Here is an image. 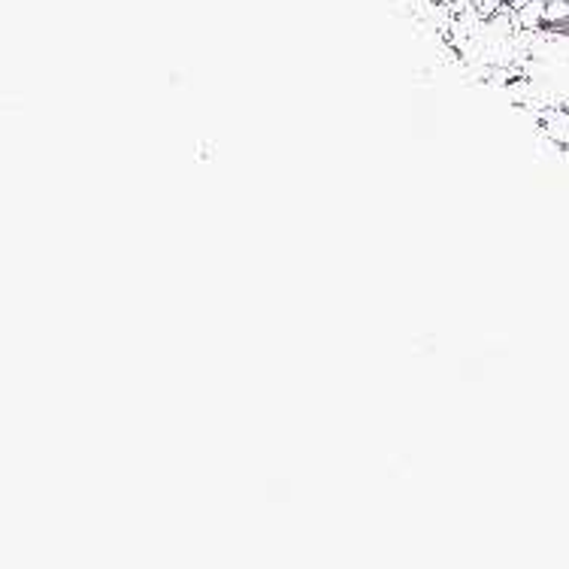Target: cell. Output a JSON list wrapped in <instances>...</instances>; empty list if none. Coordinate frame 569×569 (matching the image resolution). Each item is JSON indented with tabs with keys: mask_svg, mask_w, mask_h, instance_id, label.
Listing matches in <instances>:
<instances>
[{
	"mask_svg": "<svg viewBox=\"0 0 569 569\" xmlns=\"http://www.w3.org/2000/svg\"><path fill=\"white\" fill-rule=\"evenodd\" d=\"M521 77L527 79V100L518 110L533 112L537 124L542 110H569V28H539Z\"/></svg>",
	"mask_w": 569,
	"mask_h": 569,
	"instance_id": "cell-1",
	"label": "cell"
},
{
	"mask_svg": "<svg viewBox=\"0 0 569 569\" xmlns=\"http://www.w3.org/2000/svg\"><path fill=\"white\" fill-rule=\"evenodd\" d=\"M515 22H518V28H527V31L546 28V0H530L521 10H515Z\"/></svg>",
	"mask_w": 569,
	"mask_h": 569,
	"instance_id": "cell-2",
	"label": "cell"
}]
</instances>
